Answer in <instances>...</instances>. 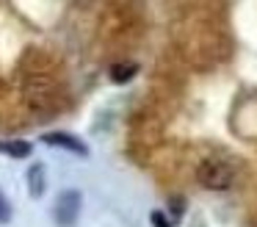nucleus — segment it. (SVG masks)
I'll return each instance as SVG.
<instances>
[{
    "label": "nucleus",
    "instance_id": "obj_9",
    "mask_svg": "<svg viewBox=\"0 0 257 227\" xmlns=\"http://www.w3.org/2000/svg\"><path fill=\"white\" fill-rule=\"evenodd\" d=\"M172 205H174V216H183V197H172Z\"/></svg>",
    "mask_w": 257,
    "mask_h": 227
},
{
    "label": "nucleus",
    "instance_id": "obj_2",
    "mask_svg": "<svg viewBox=\"0 0 257 227\" xmlns=\"http://www.w3.org/2000/svg\"><path fill=\"white\" fill-rule=\"evenodd\" d=\"M78 213H80V194L78 191L58 194L56 208H53V216H56L58 227H72L78 221Z\"/></svg>",
    "mask_w": 257,
    "mask_h": 227
},
{
    "label": "nucleus",
    "instance_id": "obj_3",
    "mask_svg": "<svg viewBox=\"0 0 257 227\" xmlns=\"http://www.w3.org/2000/svg\"><path fill=\"white\" fill-rule=\"evenodd\" d=\"M42 141L50 144V147H64V149H69V153H75V155H89V147H86L80 138L69 136V133H58V130L56 133H45Z\"/></svg>",
    "mask_w": 257,
    "mask_h": 227
},
{
    "label": "nucleus",
    "instance_id": "obj_8",
    "mask_svg": "<svg viewBox=\"0 0 257 227\" xmlns=\"http://www.w3.org/2000/svg\"><path fill=\"white\" fill-rule=\"evenodd\" d=\"M150 221H152V227H172V221L166 219V216L161 213V210H152V216H150Z\"/></svg>",
    "mask_w": 257,
    "mask_h": 227
},
{
    "label": "nucleus",
    "instance_id": "obj_7",
    "mask_svg": "<svg viewBox=\"0 0 257 227\" xmlns=\"http://www.w3.org/2000/svg\"><path fill=\"white\" fill-rule=\"evenodd\" d=\"M9 219H12V205H9V199L0 191V224H6Z\"/></svg>",
    "mask_w": 257,
    "mask_h": 227
},
{
    "label": "nucleus",
    "instance_id": "obj_1",
    "mask_svg": "<svg viewBox=\"0 0 257 227\" xmlns=\"http://www.w3.org/2000/svg\"><path fill=\"white\" fill-rule=\"evenodd\" d=\"M196 180L210 191H227L232 186V169L221 161H202L196 166Z\"/></svg>",
    "mask_w": 257,
    "mask_h": 227
},
{
    "label": "nucleus",
    "instance_id": "obj_6",
    "mask_svg": "<svg viewBox=\"0 0 257 227\" xmlns=\"http://www.w3.org/2000/svg\"><path fill=\"white\" fill-rule=\"evenodd\" d=\"M0 153L12 155V158H28V155H31V144L28 141H20V138H14V141H0Z\"/></svg>",
    "mask_w": 257,
    "mask_h": 227
},
{
    "label": "nucleus",
    "instance_id": "obj_4",
    "mask_svg": "<svg viewBox=\"0 0 257 227\" xmlns=\"http://www.w3.org/2000/svg\"><path fill=\"white\" fill-rule=\"evenodd\" d=\"M139 75V64L136 61H119V64L111 66V81L113 83H127Z\"/></svg>",
    "mask_w": 257,
    "mask_h": 227
},
{
    "label": "nucleus",
    "instance_id": "obj_5",
    "mask_svg": "<svg viewBox=\"0 0 257 227\" xmlns=\"http://www.w3.org/2000/svg\"><path fill=\"white\" fill-rule=\"evenodd\" d=\"M28 191H31V197H42L45 194V166L42 164H34L28 169Z\"/></svg>",
    "mask_w": 257,
    "mask_h": 227
}]
</instances>
